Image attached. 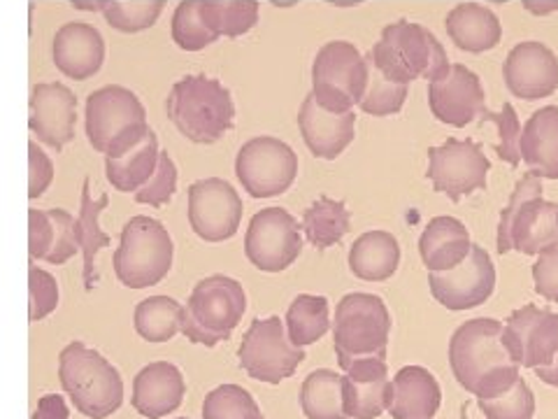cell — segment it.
<instances>
[{"instance_id":"1","label":"cell","mask_w":558,"mask_h":419,"mask_svg":"<svg viewBox=\"0 0 558 419\" xmlns=\"http://www.w3.org/2000/svg\"><path fill=\"white\" fill-rule=\"evenodd\" d=\"M500 331L502 322L477 318L461 324L449 340L451 373L475 398H496L521 378V366L502 347Z\"/></svg>"},{"instance_id":"2","label":"cell","mask_w":558,"mask_h":419,"mask_svg":"<svg viewBox=\"0 0 558 419\" xmlns=\"http://www.w3.org/2000/svg\"><path fill=\"white\" fill-rule=\"evenodd\" d=\"M368 63L381 77L396 84L414 80H440L449 73L451 61L435 33L408 20L389 24L373 45Z\"/></svg>"},{"instance_id":"3","label":"cell","mask_w":558,"mask_h":419,"mask_svg":"<svg viewBox=\"0 0 558 419\" xmlns=\"http://www.w3.org/2000/svg\"><path fill=\"white\" fill-rule=\"evenodd\" d=\"M166 110L178 131L196 145L217 143L233 129L235 119L231 92L205 75H191L174 84Z\"/></svg>"},{"instance_id":"4","label":"cell","mask_w":558,"mask_h":419,"mask_svg":"<svg viewBox=\"0 0 558 419\" xmlns=\"http://www.w3.org/2000/svg\"><path fill=\"white\" fill-rule=\"evenodd\" d=\"M551 244H558L556 203L543 199V180L529 170L514 184L510 203L500 210L496 248L500 254L517 250L537 256Z\"/></svg>"},{"instance_id":"5","label":"cell","mask_w":558,"mask_h":419,"mask_svg":"<svg viewBox=\"0 0 558 419\" xmlns=\"http://www.w3.org/2000/svg\"><path fill=\"white\" fill-rule=\"evenodd\" d=\"M59 380L75 410L89 419H105L124 404V380L98 349L75 340L59 357Z\"/></svg>"},{"instance_id":"6","label":"cell","mask_w":558,"mask_h":419,"mask_svg":"<svg viewBox=\"0 0 558 419\" xmlns=\"http://www.w3.org/2000/svg\"><path fill=\"white\" fill-rule=\"evenodd\" d=\"M247 312V294L229 275H209L191 291L182 308L180 334L186 340L215 347L229 340Z\"/></svg>"},{"instance_id":"7","label":"cell","mask_w":558,"mask_h":419,"mask_svg":"<svg viewBox=\"0 0 558 419\" xmlns=\"http://www.w3.org/2000/svg\"><path fill=\"white\" fill-rule=\"evenodd\" d=\"M147 131L143 103L124 86H102L86 100V137L105 159H121Z\"/></svg>"},{"instance_id":"8","label":"cell","mask_w":558,"mask_h":419,"mask_svg":"<svg viewBox=\"0 0 558 419\" xmlns=\"http://www.w3.org/2000/svg\"><path fill=\"white\" fill-rule=\"evenodd\" d=\"M174 244L166 226L147 215L131 217L121 229L114 273L129 289L159 285L172 268Z\"/></svg>"},{"instance_id":"9","label":"cell","mask_w":558,"mask_h":419,"mask_svg":"<svg viewBox=\"0 0 558 419\" xmlns=\"http://www.w3.org/2000/svg\"><path fill=\"white\" fill-rule=\"evenodd\" d=\"M391 336V314L379 296L354 291L336 306L333 347L338 363L359 357H384Z\"/></svg>"},{"instance_id":"10","label":"cell","mask_w":558,"mask_h":419,"mask_svg":"<svg viewBox=\"0 0 558 419\" xmlns=\"http://www.w3.org/2000/svg\"><path fill=\"white\" fill-rule=\"evenodd\" d=\"M371 63L347 40L326 43L312 63V98L328 112H352L368 89Z\"/></svg>"},{"instance_id":"11","label":"cell","mask_w":558,"mask_h":419,"mask_svg":"<svg viewBox=\"0 0 558 419\" xmlns=\"http://www.w3.org/2000/svg\"><path fill=\"white\" fill-rule=\"evenodd\" d=\"M235 175L252 199L282 196L299 178V154L275 135H256L238 149Z\"/></svg>"},{"instance_id":"12","label":"cell","mask_w":558,"mask_h":419,"mask_svg":"<svg viewBox=\"0 0 558 419\" xmlns=\"http://www.w3.org/2000/svg\"><path fill=\"white\" fill-rule=\"evenodd\" d=\"M238 361L252 380L279 384L299 371L305 361V347H295L289 340L284 320L272 314L266 320H254L244 331Z\"/></svg>"},{"instance_id":"13","label":"cell","mask_w":558,"mask_h":419,"mask_svg":"<svg viewBox=\"0 0 558 419\" xmlns=\"http://www.w3.org/2000/svg\"><path fill=\"white\" fill-rule=\"evenodd\" d=\"M492 161L475 140L447 137L442 145L428 149L426 178L438 194L459 203L461 199L486 189Z\"/></svg>"},{"instance_id":"14","label":"cell","mask_w":558,"mask_h":419,"mask_svg":"<svg viewBox=\"0 0 558 419\" xmlns=\"http://www.w3.org/2000/svg\"><path fill=\"white\" fill-rule=\"evenodd\" d=\"M303 252L301 224L284 207H266L256 213L244 234V254L264 273H282Z\"/></svg>"},{"instance_id":"15","label":"cell","mask_w":558,"mask_h":419,"mask_svg":"<svg viewBox=\"0 0 558 419\" xmlns=\"http://www.w3.org/2000/svg\"><path fill=\"white\" fill-rule=\"evenodd\" d=\"M500 340L521 369H543L558 355V314L533 303L523 306L502 322Z\"/></svg>"},{"instance_id":"16","label":"cell","mask_w":558,"mask_h":419,"mask_svg":"<svg viewBox=\"0 0 558 419\" xmlns=\"http://www.w3.org/2000/svg\"><path fill=\"white\" fill-rule=\"evenodd\" d=\"M244 205L231 182L205 178L189 187V224L205 242H223L238 234Z\"/></svg>"},{"instance_id":"17","label":"cell","mask_w":558,"mask_h":419,"mask_svg":"<svg viewBox=\"0 0 558 419\" xmlns=\"http://www.w3.org/2000/svg\"><path fill=\"white\" fill-rule=\"evenodd\" d=\"M433 299L447 310H473L492 299L496 289V266L482 244L473 242L468 259L445 273H428Z\"/></svg>"},{"instance_id":"18","label":"cell","mask_w":558,"mask_h":419,"mask_svg":"<svg viewBox=\"0 0 558 419\" xmlns=\"http://www.w3.org/2000/svg\"><path fill=\"white\" fill-rule=\"evenodd\" d=\"M428 108L447 127L463 129L486 110L482 80L463 63H451L449 73L428 82Z\"/></svg>"},{"instance_id":"19","label":"cell","mask_w":558,"mask_h":419,"mask_svg":"<svg viewBox=\"0 0 558 419\" xmlns=\"http://www.w3.org/2000/svg\"><path fill=\"white\" fill-rule=\"evenodd\" d=\"M502 80L514 98H549L558 89V57L539 40L519 43L502 63Z\"/></svg>"},{"instance_id":"20","label":"cell","mask_w":558,"mask_h":419,"mask_svg":"<svg viewBox=\"0 0 558 419\" xmlns=\"http://www.w3.org/2000/svg\"><path fill=\"white\" fill-rule=\"evenodd\" d=\"M342 408L349 419H377L387 412L389 366L384 357H359L344 361Z\"/></svg>"},{"instance_id":"21","label":"cell","mask_w":558,"mask_h":419,"mask_svg":"<svg viewBox=\"0 0 558 419\" xmlns=\"http://www.w3.org/2000/svg\"><path fill=\"white\" fill-rule=\"evenodd\" d=\"M77 98L63 84H38L31 94V133L43 145L61 152L75 137Z\"/></svg>"},{"instance_id":"22","label":"cell","mask_w":558,"mask_h":419,"mask_svg":"<svg viewBox=\"0 0 558 419\" xmlns=\"http://www.w3.org/2000/svg\"><path fill=\"white\" fill-rule=\"evenodd\" d=\"M299 129L307 149L317 159L333 161L354 143L356 117L354 112H328L310 94L301 105Z\"/></svg>"},{"instance_id":"23","label":"cell","mask_w":558,"mask_h":419,"mask_svg":"<svg viewBox=\"0 0 558 419\" xmlns=\"http://www.w3.org/2000/svg\"><path fill=\"white\" fill-rule=\"evenodd\" d=\"M186 382L182 371L170 361H154L145 366L133 380V408L147 419H161L182 406Z\"/></svg>"},{"instance_id":"24","label":"cell","mask_w":558,"mask_h":419,"mask_svg":"<svg viewBox=\"0 0 558 419\" xmlns=\"http://www.w3.org/2000/svg\"><path fill=\"white\" fill-rule=\"evenodd\" d=\"M440 404V382L424 366H405L389 384L387 412L393 419H433Z\"/></svg>"},{"instance_id":"25","label":"cell","mask_w":558,"mask_h":419,"mask_svg":"<svg viewBox=\"0 0 558 419\" xmlns=\"http://www.w3.org/2000/svg\"><path fill=\"white\" fill-rule=\"evenodd\" d=\"M519 156L539 180H558V108L535 110L519 135Z\"/></svg>"},{"instance_id":"26","label":"cell","mask_w":558,"mask_h":419,"mask_svg":"<svg viewBox=\"0 0 558 419\" xmlns=\"http://www.w3.org/2000/svg\"><path fill=\"white\" fill-rule=\"evenodd\" d=\"M473 250V240L465 224L457 217H433L418 236V256L428 273H445L457 268Z\"/></svg>"},{"instance_id":"27","label":"cell","mask_w":558,"mask_h":419,"mask_svg":"<svg viewBox=\"0 0 558 419\" xmlns=\"http://www.w3.org/2000/svg\"><path fill=\"white\" fill-rule=\"evenodd\" d=\"M449 40L470 55L492 51L502 40V24L494 10L480 3H461L445 16Z\"/></svg>"},{"instance_id":"28","label":"cell","mask_w":558,"mask_h":419,"mask_svg":"<svg viewBox=\"0 0 558 419\" xmlns=\"http://www.w3.org/2000/svg\"><path fill=\"white\" fill-rule=\"evenodd\" d=\"M105 57V45L100 33L86 24H65L54 38V61L68 77L86 80L94 73Z\"/></svg>"},{"instance_id":"29","label":"cell","mask_w":558,"mask_h":419,"mask_svg":"<svg viewBox=\"0 0 558 419\" xmlns=\"http://www.w3.org/2000/svg\"><path fill=\"white\" fill-rule=\"evenodd\" d=\"M349 271L363 283L391 279L400 266V244L391 231L373 229L361 234L347 254Z\"/></svg>"},{"instance_id":"30","label":"cell","mask_w":558,"mask_h":419,"mask_svg":"<svg viewBox=\"0 0 558 419\" xmlns=\"http://www.w3.org/2000/svg\"><path fill=\"white\" fill-rule=\"evenodd\" d=\"M110 205L108 196L94 199L92 196V180L86 178L82 184V203H80V215L75 217V238L80 244V252L84 256V287L94 289L98 283L96 275V254L102 248H110L112 238L100 229V213Z\"/></svg>"},{"instance_id":"31","label":"cell","mask_w":558,"mask_h":419,"mask_svg":"<svg viewBox=\"0 0 558 419\" xmlns=\"http://www.w3.org/2000/svg\"><path fill=\"white\" fill-rule=\"evenodd\" d=\"M159 137L149 129L147 135L121 159H105V178L117 191L135 194L137 189L149 182L156 166H159Z\"/></svg>"},{"instance_id":"32","label":"cell","mask_w":558,"mask_h":419,"mask_svg":"<svg viewBox=\"0 0 558 419\" xmlns=\"http://www.w3.org/2000/svg\"><path fill=\"white\" fill-rule=\"evenodd\" d=\"M352 229V213L347 210L344 201L319 196L303 213L301 231L307 242L317 250H328L338 244Z\"/></svg>"},{"instance_id":"33","label":"cell","mask_w":558,"mask_h":419,"mask_svg":"<svg viewBox=\"0 0 558 419\" xmlns=\"http://www.w3.org/2000/svg\"><path fill=\"white\" fill-rule=\"evenodd\" d=\"M287 334L295 347H307L322 340L330 328V306L326 296L299 294L287 312Z\"/></svg>"},{"instance_id":"34","label":"cell","mask_w":558,"mask_h":419,"mask_svg":"<svg viewBox=\"0 0 558 419\" xmlns=\"http://www.w3.org/2000/svg\"><path fill=\"white\" fill-rule=\"evenodd\" d=\"M301 408L307 419H349L342 408V375L330 369L312 371L301 387Z\"/></svg>"},{"instance_id":"35","label":"cell","mask_w":558,"mask_h":419,"mask_svg":"<svg viewBox=\"0 0 558 419\" xmlns=\"http://www.w3.org/2000/svg\"><path fill=\"white\" fill-rule=\"evenodd\" d=\"M182 303L170 296H149L135 306V331L149 343H168L180 334Z\"/></svg>"},{"instance_id":"36","label":"cell","mask_w":558,"mask_h":419,"mask_svg":"<svg viewBox=\"0 0 558 419\" xmlns=\"http://www.w3.org/2000/svg\"><path fill=\"white\" fill-rule=\"evenodd\" d=\"M201 16L205 26L217 38H238L254 28L258 22V3L256 0H201Z\"/></svg>"},{"instance_id":"37","label":"cell","mask_w":558,"mask_h":419,"mask_svg":"<svg viewBox=\"0 0 558 419\" xmlns=\"http://www.w3.org/2000/svg\"><path fill=\"white\" fill-rule=\"evenodd\" d=\"M203 419H264L256 398L240 384H221L203 400Z\"/></svg>"},{"instance_id":"38","label":"cell","mask_w":558,"mask_h":419,"mask_svg":"<svg viewBox=\"0 0 558 419\" xmlns=\"http://www.w3.org/2000/svg\"><path fill=\"white\" fill-rule=\"evenodd\" d=\"M477 408L484 419H533L535 394L529 382L519 378L514 387L496 398H477Z\"/></svg>"},{"instance_id":"39","label":"cell","mask_w":558,"mask_h":419,"mask_svg":"<svg viewBox=\"0 0 558 419\" xmlns=\"http://www.w3.org/2000/svg\"><path fill=\"white\" fill-rule=\"evenodd\" d=\"M408 100V84H396L387 77H381L377 70L371 65L368 89L361 98V110L373 117H391L403 110Z\"/></svg>"},{"instance_id":"40","label":"cell","mask_w":558,"mask_h":419,"mask_svg":"<svg viewBox=\"0 0 558 419\" xmlns=\"http://www.w3.org/2000/svg\"><path fill=\"white\" fill-rule=\"evenodd\" d=\"M163 8V0H105V16L110 26L135 33L149 28Z\"/></svg>"},{"instance_id":"41","label":"cell","mask_w":558,"mask_h":419,"mask_svg":"<svg viewBox=\"0 0 558 419\" xmlns=\"http://www.w3.org/2000/svg\"><path fill=\"white\" fill-rule=\"evenodd\" d=\"M201 0H184L172 16V38L186 51H198L217 40L201 16Z\"/></svg>"},{"instance_id":"42","label":"cell","mask_w":558,"mask_h":419,"mask_svg":"<svg viewBox=\"0 0 558 419\" xmlns=\"http://www.w3.org/2000/svg\"><path fill=\"white\" fill-rule=\"evenodd\" d=\"M480 119L492 121V124L498 127V145H496V154L500 156L502 161H508L510 166H519L521 156H519V135H521V121L517 117V110L512 103H505L502 110L492 112L484 110L480 115Z\"/></svg>"},{"instance_id":"43","label":"cell","mask_w":558,"mask_h":419,"mask_svg":"<svg viewBox=\"0 0 558 419\" xmlns=\"http://www.w3.org/2000/svg\"><path fill=\"white\" fill-rule=\"evenodd\" d=\"M59 306V283L57 277L31 264L28 268V320L40 322Z\"/></svg>"},{"instance_id":"44","label":"cell","mask_w":558,"mask_h":419,"mask_svg":"<svg viewBox=\"0 0 558 419\" xmlns=\"http://www.w3.org/2000/svg\"><path fill=\"white\" fill-rule=\"evenodd\" d=\"M174 191H178V166H174L168 152H161L159 166H156L149 182L143 189H137L133 196L137 203H143V205L161 207L172 201Z\"/></svg>"},{"instance_id":"45","label":"cell","mask_w":558,"mask_h":419,"mask_svg":"<svg viewBox=\"0 0 558 419\" xmlns=\"http://www.w3.org/2000/svg\"><path fill=\"white\" fill-rule=\"evenodd\" d=\"M47 213L51 222H54V244H51V252L45 261L51 266H61L80 252V244L75 238V217L63 207H51Z\"/></svg>"},{"instance_id":"46","label":"cell","mask_w":558,"mask_h":419,"mask_svg":"<svg viewBox=\"0 0 558 419\" xmlns=\"http://www.w3.org/2000/svg\"><path fill=\"white\" fill-rule=\"evenodd\" d=\"M535 294L549 303H558V244L545 248L533 264Z\"/></svg>"},{"instance_id":"47","label":"cell","mask_w":558,"mask_h":419,"mask_svg":"<svg viewBox=\"0 0 558 419\" xmlns=\"http://www.w3.org/2000/svg\"><path fill=\"white\" fill-rule=\"evenodd\" d=\"M54 244V222H51L47 210L28 207V254L31 261L47 259Z\"/></svg>"},{"instance_id":"48","label":"cell","mask_w":558,"mask_h":419,"mask_svg":"<svg viewBox=\"0 0 558 419\" xmlns=\"http://www.w3.org/2000/svg\"><path fill=\"white\" fill-rule=\"evenodd\" d=\"M54 182V161L49 159L43 147L35 140L28 143V199H40L49 184Z\"/></svg>"},{"instance_id":"49","label":"cell","mask_w":558,"mask_h":419,"mask_svg":"<svg viewBox=\"0 0 558 419\" xmlns=\"http://www.w3.org/2000/svg\"><path fill=\"white\" fill-rule=\"evenodd\" d=\"M70 410L65 406V398L59 394H47L38 400V408H35L31 419H68Z\"/></svg>"},{"instance_id":"50","label":"cell","mask_w":558,"mask_h":419,"mask_svg":"<svg viewBox=\"0 0 558 419\" xmlns=\"http://www.w3.org/2000/svg\"><path fill=\"white\" fill-rule=\"evenodd\" d=\"M523 10H529L531 14L545 16L551 12H558V0H521Z\"/></svg>"},{"instance_id":"51","label":"cell","mask_w":558,"mask_h":419,"mask_svg":"<svg viewBox=\"0 0 558 419\" xmlns=\"http://www.w3.org/2000/svg\"><path fill=\"white\" fill-rule=\"evenodd\" d=\"M535 375L543 380L549 387H558V355L549 366H543V369H535Z\"/></svg>"},{"instance_id":"52","label":"cell","mask_w":558,"mask_h":419,"mask_svg":"<svg viewBox=\"0 0 558 419\" xmlns=\"http://www.w3.org/2000/svg\"><path fill=\"white\" fill-rule=\"evenodd\" d=\"M470 408H473V404H463V408H461V419H470Z\"/></svg>"},{"instance_id":"53","label":"cell","mask_w":558,"mask_h":419,"mask_svg":"<svg viewBox=\"0 0 558 419\" xmlns=\"http://www.w3.org/2000/svg\"><path fill=\"white\" fill-rule=\"evenodd\" d=\"M556 229H558V203H556Z\"/></svg>"},{"instance_id":"54","label":"cell","mask_w":558,"mask_h":419,"mask_svg":"<svg viewBox=\"0 0 558 419\" xmlns=\"http://www.w3.org/2000/svg\"><path fill=\"white\" fill-rule=\"evenodd\" d=\"M178 419H186V417H178Z\"/></svg>"}]
</instances>
